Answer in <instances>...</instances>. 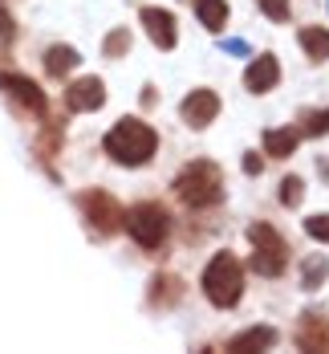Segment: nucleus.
<instances>
[{
    "label": "nucleus",
    "instance_id": "obj_1",
    "mask_svg": "<svg viewBox=\"0 0 329 354\" xmlns=\"http://www.w3.org/2000/svg\"><path fill=\"white\" fill-rule=\"evenodd\" d=\"M106 155L114 159V163H122V167H139V163H146L150 155H154V147H159V135L146 127V122H139V118H118L114 127H110L106 135Z\"/></svg>",
    "mask_w": 329,
    "mask_h": 354
},
{
    "label": "nucleus",
    "instance_id": "obj_2",
    "mask_svg": "<svg viewBox=\"0 0 329 354\" xmlns=\"http://www.w3.org/2000/svg\"><path fill=\"white\" fill-rule=\"evenodd\" d=\"M175 192H179V200L187 208H212V204H219V196H223V176H219L216 163L199 159V163H187L179 171Z\"/></svg>",
    "mask_w": 329,
    "mask_h": 354
},
{
    "label": "nucleus",
    "instance_id": "obj_3",
    "mask_svg": "<svg viewBox=\"0 0 329 354\" xmlns=\"http://www.w3.org/2000/svg\"><path fill=\"white\" fill-rule=\"evenodd\" d=\"M203 293L219 310H228V306L240 301V293H244V269H240V261L232 252H216L208 261V269H203Z\"/></svg>",
    "mask_w": 329,
    "mask_h": 354
},
{
    "label": "nucleus",
    "instance_id": "obj_4",
    "mask_svg": "<svg viewBox=\"0 0 329 354\" xmlns=\"http://www.w3.org/2000/svg\"><path fill=\"white\" fill-rule=\"evenodd\" d=\"M248 241L256 245L252 252V273L260 277H281L285 273V265H289V245H285V236L272 228V224H252L248 228Z\"/></svg>",
    "mask_w": 329,
    "mask_h": 354
},
{
    "label": "nucleus",
    "instance_id": "obj_5",
    "mask_svg": "<svg viewBox=\"0 0 329 354\" xmlns=\"http://www.w3.org/2000/svg\"><path fill=\"white\" fill-rule=\"evenodd\" d=\"M126 228H130V236H134L143 248H159L163 241H167L171 220H167V212H163L159 204H139V208L126 212Z\"/></svg>",
    "mask_w": 329,
    "mask_h": 354
},
{
    "label": "nucleus",
    "instance_id": "obj_6",
    "mask_svg": "<svg viewBox=\"0 0 329 354\" xmlns=\"http://www.w3.org/2000/svg\"><path fill=\"white\" fill-rule=\"evenodd\" d=\"M81 212H86V220L98 228V232H118L122 224H126V216H122V208H118V200L114 196H106L102 187H94V192H86L81 196Z\"/></svg>",
    "mask_w": 329,
    "mask_h": 354
},
{
    "label": "nucleus",
    "instance_id": "obj_7",
    "mask_svg": "<svg viewBox=\"0 0 329 354\" xmlns=\"http://www.w3.org/2000/svg\"><path fill=\"white\" fill-rule=\"evenodd\" d=\"M183 122L187 127H195V131H203L208 122H216V114H219V98H216V90H191L187 98H183Z\"/></svg>",
    "mask_w": 329,
    "mask_h": 354
},
{
    "label": "nucleus",
    "instance_id": "obj_8",
    "mask_svg": "<svg viewBox=\"0 0 329 354\" xmlns=\"http://www.w3.org/2000/svg\"><path fill=\"white\" fill-rule=\"evenodd\" d=\"M0 90H4L12 102H21L25 110L45 114V94L37 90V82H29V77H21V73H0Z\"/></svg>",
    "mask_w": 329,
    "mask_h": 354
},
{
    "label": "nucleus",
    "instance_id": "obj_9",
    "mask_svg": "<svg viewBox=\"0 0 329 354\" xmlns=\"http://www.w3.org/2000/svg\"><path fill=\"white\" fill-rule=\"evenodd\" d=\"M66 102H70V110L86 114V110H98L106 102V90H102L98 77H77V82H70V90H66Z\"/></svg>",
    "mask_w": 329,
    "mask_h": 354
},
{
    "label": "nucleus",
    "instance_id": "obj_10",
    "mask_svg": "<svg viewBox=\"0 0 329 354\" xmlns=\"http://www.w3.org/2000/svg\"><path fill=\"white\" fill-rule=\"evenodd\" d=\"M277 82H281V66H277V57H272V53H260L252 66H248V73H244L248 94H268Z\"/></svg>",
    "mask_w": 329,
    "mask_h": 354
},
{
    "label": "nucleus",
    "instance_id": "obj_11",
    "mask_svg": "<svg viewBox=\"0 0 329 354\" xmlns=\"http://www.w3.org/2000/svg\"><path fill=\"white\" fill-rule=\"evenodd\" d=\"M143 25H146V33H150V41H154L159 49H175L179 33H175V17H171L167 8H143Z\"/></svg>",
    "mask_w": 329,
    "mask_h": 354
},
{
    "label": "nucleus",
    "instance_id": "obj_12",
    "mask_svg": "<svg viewBox=\"0 0 329 354\" xmlns=\"http://www.w3.org/2000/svg\"><path fill=\"white\" fill-rule=\"evenodd\" d=\"M297 346L301 351H329V318L326 314H305L297 326Z\"/></svg>",
    "mask_w": 329,
    "mask_h": 354
},
{
    "label": "nucleus",
    "instance_id": "obj_13",
    "mask_svg": "<svg viewBox=\"0 0 329 354\" xmlns=\"http://www.w3.org/2000/svg\"><path fill=\"white\" fill-rule=\"evenodd\" d=\"M301 49H305L313 62H326L329 57V29H321V25L301 29Z\"/></svg>",
    "mask_w": 329,
    "mask_h": 354
},
{
    "label": "nucleus",
    "instance_id": "obj_14",
    "mask_svg": "<svg viewBox=\"0 0 329 354\" xmlns=\"http://www.w3.org/2000/svg\"><path fill=\"white\" fill-rule=\"evenodd\" d=\"M272 342H277V330L260 326V330H248V334L232 338V342H228V351H268Z\"/></svg>",
    "mask_w": 329,
    "mask_h": 354
},
{
    "label": "nucleus",
    "instance_id": "obj_15",
    "mask_svg": "<svg viewBox=\"0 0 329 354\" xmlns=\"http://www.w3.org/2000/svg\"><path fill=\"white\" fill-rule=\"evenodd\" d=\"M195 17H199L212 33H219V29L228 25V4H223V0H195Z\"/></svg>",
    "mask_w": 329,
    "mask_h": 354
},
{
    "label": "nucleus",
    "instance_id": "obj_16",
    "mask_svg": "<svg viewBox=\"0 0 329 354\" xmlns=\"http://www.w3.org/2000/svg\"><path fill=\"white\" fill-rule=\"evenodd\" d=\"M73 66H77V49H70V45H53L45 53V70L53 73V77H66Z\"/></svg>",
    "mask_w": 329,
    "mask_h": 354
},
{
    "label": "nucleus",
    "instance_id": "obj_17",
    "mask_svg": "<svg viewBox=\"0 0 329 354\" xmlns=\"http://www.w3.org/2000/svg\"><path fill=\"white\" fill-rule=\"evenodd\" d=\"M292 147H297V131H264V151H268L272 159L292 155Z\"/></svg>",
    "mask_w": 329,
    "mask_h": 354
},
{
    "label": "nucleus",
    "instance_id": "obj_18",
    "mask_svg": "<svg viewBox=\"0 0 329 354\" xmlns=\"http://www.w3.org/2000/svg\"><path fill=\"white\" fill-rule=\"evenodd\" d=\"M179 293H183V285L175 277H159L154 289H150V301L154 306H171V301H179Z\"/></svg>",
    "mask_w": 329,
    "mask_h": 354
},
{
    "label": "nucleus",
    "instance_id": "obj_19",
    "mask_svg": "<svg viewBox=\"0 0 329 354\" xmlns=\"http://www.w3.org/2000/svg\"><path fill=\"white\" fill-rule=\"evenodd\" d=\"M329 277V261L326 257H309L305 261V289H317Z\"/></svg>",
    "mask_w": 329,
    "mask_h": 354
},
{
    "label": "nucleus",
    "instance_id": "obj_20",
    "mask_svg": "<svg viewBox=\"0 0 329 354\" xmlns=\"http://www.w3.org/2000/svg\"><path fill=\"white\" fill-rule=\"evenodd\" d=\"M301 196H305V183H301L297 176H289L285 183H281V204H285V208H297Z\"/></svg>",
    "mask_w": 329,
    "mask_h": 354
},
{
    "label": "nucleus",
    "instance_id": "obj_21",
    "mask_svg": "<svg viewBox=\"0 0 329 354\" xmlns=\"http://www.w3.org/2000/svg\"><path fill=\"white\" fill-rule=\"evenodd\" d=\"M102 49H106V57H122V53L130 49V33H126V29H114V33L106 37Z\"/></svg>",
    "mask_w": 329,
    "mask_h": 354
},
{
    "label": "nucleus",
    "instance_id": "obj_22",
    "mask_svg": "<svg viewBox=\"0 0 329 354\" xmlns=\"http://www.w3.org/2000/svg\"><path fill=\"white\" fill-rule=\"evenodd\" d=\"M305 135H329V110H317L305 118Z\"/></svg>",
    "mask_w": 329,
    "mask_h": 354
},
{
    "label": "nucleus",
    "instance_id": "obj_23",
    "mask_svg": "<svg viewBox=\"0 0 329 354\" xmlns=\"http://www.w3.org/2000/svg\"><path fill=\"white\" fill-rule=\"evenodd\" d=\"M305 232H309L313 241H326L329 245V216H313V220H305Z\"/></svg>",
    "mask_w": 329,
    "mask_h": 354
},
{
    "label": "nucleus",
    "instance_id": "obj_24",
    "mask_svg": "<svg viewBox=\"0 0 329 354\" xmlns=\"http://www.w3.org/2000/svg\"><path fill=\"white\" fill-rule=\"evenodd\" d=\"M260 8H264L268 21H285L289 17V0H260Z\"/></svg>",
    "mask_w": 329,
    "mask_h": 354
},
{
    "label": "nucleus",
    "instance_id": "obj_25",
    "mask_svg": "<svg viewBox=\"0 0 329 354\" xmlns=\"http://www.w3.org/2000/svg\"><path fill=\"white\" fill-rule=\"evenodd\" d=\"M0 41H12V17L0 8Z\"/></svg>",
    "mask_w": 329,
    "mask_h": 354
},
{
    "label": "nucleus",
    "instance_id": "obj_26",
    "mask_svg": "<svg viewBox=\"0 0 329 354\" xmlns=\"http://www.w3.org/2000/svg\"><path fill=\"white\" fill-rule=\"evenodd\" d=\"M260 167H264V163H260L256 155H244V171H248V176H260Z\"/></svg>",
    "mask_w": 329,
    "mask_h": 354
},
{
    "label": "nucleus",
    "instance_id": "obj_27",
    "mask_svg": "<svg viewBox=\"0 0 329 354\" xmlns=\"http://www.w3.org/2000/svg\"><path fill=\"white\" fill-rule=\"evenodd\" d=\"M321 176H326V179H329V159H321Z\"/></svg>",
    "mask_w": 329,
    "mask_h": 354
}]
</instances>
